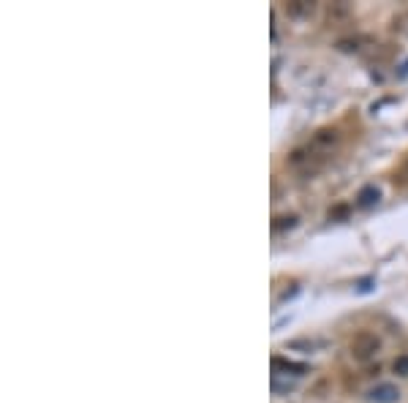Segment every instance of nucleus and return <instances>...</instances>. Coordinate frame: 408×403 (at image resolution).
I'll return each mask as SVG.
<instances>
[{"label":"nucleus","instance_id":"423d86ee","mask_svg":"<svg viewBox=\"0 0 408 403\" xmlns=\"http://www.w3.org/2000/svg\"><path fill=\"white\" fill-rule=\"evenodd\" d=\"M332 142H338V131H332V128H321V131L316 134V145H332Z\"/></svg>","mask_w":408,"mask_h":403},{"label":"nucleus","instance_id":"f257e3e1","mask_svg":"<svg viewBox=\"0 0 408 403\" xmlns=\"http://www.w3.org/2000/svg\"><path fill=\"white\" fill-rule=\"evenodd\" d=\"M378 349H381L378 335L376 333H368V330L357 333V335L351 338V343H348V351H351V357H354L357 363H368V360H373Z\"/></svg>","mask_w":408,"mask_h":403},{"label":"nucleus","instance_id":"f03ea898","mask_svg":"<svg viewBox=\"0 0 408 403\" xmlns=\"http://www.w3.org/2000/svg\"><path fill=\"white\" fill-rule=\"evenodd\" d=\"M368 398L373 403H398L400 401V393H398L395 384H378V387H373L368 393Z\"/></svg>","mask_w":408,"mask_h":403},{"label":"nucleus","instance_id":"7ed1b4c3","mask_svg":"<svg viewBox=\"0 0 408 403\" xmlns=\"http://www.w3.org/2000/svg\"><path fill=\"white\" fill-rule=\"evenodd\" d=\"M286 11H288L291 17H311L316 11V6L311 0H288V3H286Z\"/></svg>","mask_w":408,"mask_h":403},{"label":"nucleus","instance_id":"20e7f679","mask_svg":"<svg viewBox=\"0 0 408 403\" xmlns=\"http://www.w3.org/2000/svg\"><path fill=\"white\" fill-rule=\"evenodd\" d=\"M378 199H381V193H378L376 186H365L359 191V196H357V207H373Z\"/></svg>","mask_w":408,"mask_h":403},{"label":"nucleus","instance_id":"0eeeda50","mask_svg":"<svg viewBox=\"0 0 408 403\" xmlns=\"http://www.w3.org/2000/svg\"><path fill=\"white\" fill-rule=\"evenodd\" d=\"M392 371L398 373V376H403V379H408V354H400V357L392 363Z\"/></svg>","mask_w":408,"mask_h":403},{"label":"nucleus","instance_id":"6e6552de","mask_svg":"<svg viewBox=\"0 0 408 403\" xmlns=\"http://www.w3.org/2000/svg\"><path fill=\"white\" fill-rule=\"evenodd\" d=\"M294 223H297V216H283V218H278V223H275V229H278V232H281V229H286V226L291 229Z\"/></svg>","mask_w":408,"mask_h":403},{"label":"nucleus","instance_id":"39448f33","mask_svg":"<svg viewBox=\"0 0 408 403\" xmlns=\"http://www.w3.org/2000/svg\"><path fill=\"white\" fill-rule=\"evenodd\" d=\"M272 368H275V371H294V373H297V376H302V373L308 371L305 365H297V363H288V360H281V357H275V360H272Z\"/></svg>","mask_w":408,"mask_h":403}]
</instances>
